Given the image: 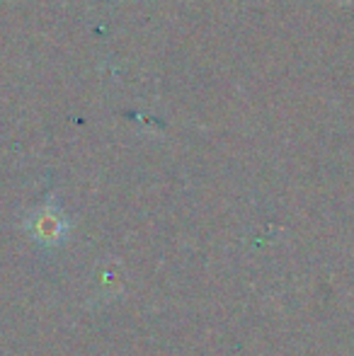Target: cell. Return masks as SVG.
Returning a JSON list of instances; mask_svg holds the SVG:
<instances>
[{
	"instance_id": "1",
	"label": "cell",
	"mask_w": 354,
	"mask_h": 356,
	"mask_svg": "<svg viewBox=\"0 0 354 356\" xmlns=\"http://www.w3.org/2000/svg\"><path fill=\"white\" fill-rule=\"evenodd\" d=\"M71 228L73 223L54 199L42 204L39 209H34L24 218V230L29 233V238L34 243L44 245V248H61L68 240V235H71Z\"/></svg>"
}]
</instances>
